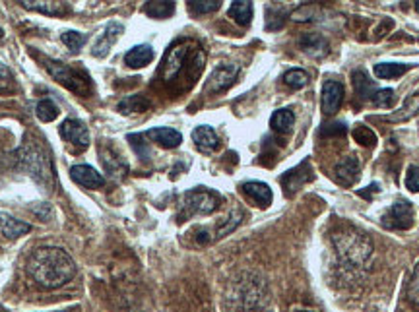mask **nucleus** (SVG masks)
Returning a JSON list of instances; mask_svg holds the SVG:
<instances>
[{
    "mask_svg": "<svg viewBox=\"0 0 419 312\" xmlns=\"http://www.w3.org/2000/svg\"><path fill=\"white\" fill-rule=\"evenodd\" d=\"M27 278L43 291L61 289L76 278V262L59 246H43L31 252L26 264Z\"/></svg>",
    "mask_w": 419,
    "mask_h": 312,
    "instance_id": "f257e3e1",
    "label": "nucleus"
},
{
    "mask_svg": "<svg viewBox=\"0 0 419 312\" xmlns=\"http://www.w3.org/2000/svg\"><path fill=\"white\" fill-rule=\"evenodd\" d=\"M206 62L204 51L200 49V45H196L194 41H177L171 45V49L166 52L161 68H159V78L166 86H173L179 80H189V86H192V82L200 76L202 66Z\"/></svg>",
    "mask_w": 419,
    "mask_h": 312,
    "instance_id": "f03ea898",
    "label": "nucleus"
},
{
    "mask_svg": "<svg viewBox=\"0 0 419 312\" xmlns=\"http://www.w3.org/2000/svg\"><path fill=\"white\" fill-rule=\"evenodd\" d=\"M227 312H266L268 293L256 274H241L227 291Z\"/></svg>",
    "mask_w": 419,
    "mask_h": 312,
    "instance_id": "7ed1b4c3",
    "label": "nucleus"
},
{
    "mask_svg": "<svg viewBox=\"0 0 419 312\" xmlns=\"http://www.w3.org/2000/svg\"><path fill=\"white\" fill-rule=\"evenodd\" d=\"M332 243H334L341 266L348 269L365 268L367 262L371 260V256L375 252L371 239L367 235L359 233L353 227H344L341 231L332 237Z\"/></svg>",
    "mask_w": 419,
    "mask_h": 312,
    "instance_id": "20e7f679",
    "label": "nucleus"
},
{
    "mask_svg": "<svg viewBox=\"0 0 419 312\" xmlns=\"http://www.w3.org/2000/svg\"><path fill=\"white\" fill-rule=\"evenodd\" d=\"M45 62V68L47 72L51 74L52 78L57 80V82H61L62 86L68 87L70 91H74V94H78V96H87L89 94V87H91V80L87 78L84 72H80V70H74L66 66V64H62V62L52 61V59H43Z\"/></svg>",
    "mask_w": 419,
    "mask_h": 312,
    "instance_id": "39448f33",
    "label": "nucleus"
},
{
    "mask_svg": "<svg viewBox=\"0 0 419 312\" xmlns=\"http://www.w3.org/2000/svg\"><path fill=\"white\" fill-rule=\"evenodd\" d=\"M219 198L216 192L208 188H194L184 194V208L189 214H200V216H210L219 208Z\"/></svg>",
    "mask_w": 419,
    "mask_h": 312,
    "instance_id": "423d86ee",
    "label": "nucleus"
},
{
    "mask_svg": "<svg viewBox=\"0 0 419 312\" xmlns=\"http://www.w3.org/2000/svg\"><path fill=\"white\" fill-rule=\"evenodd\" d=\"M237 76H239V66H235V64H221L210 74L204 89H206V94H221V91H226V89L233 86Z\"/></svg>",
    "mask_w": 419,
    "mask_h": 312,
    "instance_id": "0eeeda50",
    "label": "nucleus"
},
{
    "mask_svg": "<svg viewBox=\"0 0 419 312\" xmlns=\"http://www.w3.org/2000/svg\"><path fill=\"white\" fill-rule=\"evenodd\" d=\"M62 140H66L70 144H76L78 148H87L89 146V132H87L86 124L78 119H66V121L62 122L61 128Z\"/></svg>",
    "mask_w": 419,
    "mask_h": 312,
    "instance_id": "6e6552de",
    "label": "nucleus"
},
{
    "mask_svg": "<svg viewBox=\"0 0 419 312\" xmlns=\"http://www.w3.org/2000/svg\"><path fill=\"white\" fill-rule=\"evenodd\" d=\"M22 163L26 165V169L31 173L34 179L45 182L47 179H51V171H49V161L41 156V151L35 148H29L24 151L22 156Z\"/></svg>",
    "mask_w": 419,
    "mask_h": 312,
    "instance_id": "1a4fd4ad",
    "label": "nucleus"
},
{
    "mask_svg": "<svg viewBox=\"0 0 419 312\" xmlns=\"http://www.w3.org/2000/svg\"><path fill=\"white\" fill-rule=\"evenodd\" d=\"M122 24L119 22H109L107 27L103 29V34L99 35V39L94 45V49H91V54L97 57V59H103L107 57V52L111 51V47L117 43V39H119V35L122 34Z\"/></svg>",
    "mask_w": 419,
    "mask_h": 312,
    "instance_id": "9d476101",
    "label": "nucleus"
},
{
    "mask_svg": "<svg viewBox=\"0 0 419 312\" xmlns=\"http://www.w3.org/2000/svg\"><path fill=\"white\" fill-rule=\"evenodd\" d=\"M344 101V86L340 82L326 80L323 86V111L326 114H336Z\"/></svg>",
    "mask_w": 419,
    "mask_h": 312,
    "instance_id": "9b49d317",
    "label": "nucleus"
},
{
    "mask_svg": "<svg viewBox=\"0 0 419 312\" xmlns=\"http://www.w3.org/2000/svg\"><path fill=\"white\" fill-rule=\"evenodd\" d=\"M70 177H72V181H76L80 186H84V188H101L105 184L103 174H99L94 169V167H89V165H74L72 169H70Z\"/></svg>",
    "mask_w": 419,
    "mask_h": 312,
    "instance_id": "f8f14e48",
    "label": "nucleus"
},
{
    "mask_svg": "<svg viewBox=\"0 0 419 312\" xmlns=\"http://www.w3.org/2000/svg\"><path fill=\"white\" fill-rule=\"evenodd\" d=\"M386 219H388V225L394 227V229H410L411 223H413V208H411L410 202L398 200L390 208Z\"/></svg>",
    "mask_w": 419,
    "mask_h": 312,
    "instance_id": "ddd939ff",
    "label": "nucleus"
},
{
    "mask_svg": "<svg viewBox=\"0 0 419 312\" xmlns=\"http://www.w3.org/2000/svg\"><path fill=\"white\" fill-rule=\"evenodd\" d=\"M154 61V49L149 45H136L124 54V64L128 68H144Z\"/></svg>",
    "mask_w": 419,
    "mask_h": 312,
    "instance_id": "4468645a",
    "label": "nucleus"
},
{
    "mask_svg": "<svg viewBox=\"0 0 419 312\" xmlns=\"http://www.w3.org/2000/svg\"><path fill=\"white\" fill-rule=\"evenodd\" d=\"M243 192L249 196V198H253L258 206H262V208L270 206L272 200H274V194H272L270 186L264 184V182H258V181L244 182Z\"/></svg>",
    "mask_w": 419,
    "mask_h": 312,
    "instance_id": "2eb2a0df",
    "label": "nucleus"
},
{
    "mask_svg": "<svg viewBox=\"0 0 419 312\" xmlns=\"http://www.w3.org/2000/svg\"><path fill=\"white\" fill-rule=\"evenodd\" d=\"M334 174H336V181L340 182V184H344V186H351L353 182L358 181L359 161L355 159V157H348V159H344L341 163L336 165Z\"/></svg>",
    "mask_w": 419,
    "mask_h": 312,
    "instance_id": "dca6fc26",
    "label": "nucleus"
},
{
    "mask_svg": "<svg viewBox=\"0 0 419 312\" xmlns=\"http://www.w3.org/2000/svg\"><path fill=\"white\" fill-rule=\"evenodd\" d=\"M144 136H148L149 140H154L157 144H161L163 148H177L179 144H183V134L175 128H152Z\"/></svg>",
    "mask_w": 419,
    "mask_h": 312,
    "instance_id": "f3484780",
    "label": "nucleus"
},
{
    "mask_svg": "<svg viewBox=\"0 0 419 312\" xmlns=\"http://www.w3.org/2000/svg\"><path fill=\"white\" fill-rule=\"evenodd\" d=\"M192 142L198 146L204 151H212V149H216L219 146V138L216 131L212 128V126H196L194 131H192Z\"/></svg>",
    "mask_w": 419,
    "mask_h": 312,
    "instance_id": "a211bd4d",
    "label": "nucleus"
},
{
    "mask_svg": "<svg viewBox=\"0 0 419 312\" xmlns=\"http://www.w3.org/2000/svg\"><path fill=\"white\" fill-rule=\"evenodd\" d=\"M29 229H31V225L26 223V221H20L16 217L6 216V214L0 216V231H2L4 237H8V239H17L22 235L29 233Z\"/></svg>",
    "mask_w": 419,
    "mask_h": 312,
    "instance_id": "6ab92c4d",
    "label": "nucleus"
},
{
    "mask_svg": "<svg viewBox=\"0 0 419 312\" xmlns=\"http://www.w3.org/2000/svg\"><path fill=\"white\" fill-rule=\"evenodd\" d=\"M411 64H400V62H378L375 66V76L381 80H394L404 76Z\"/></svg>",
    "mask_w": 419,
    "mask_h": 312,
    "instance_id": "aec40b11",
    "label": "nucleus"
},
{
    "mask_svg": "<svg viewBox=\"0 0 419 312\" xmlns=\"http://www.w3.org/2000/svg\"><path fill=\"white\" fill-rule=\"evenodd\" d=\"M227 14H229V17H233L239 26H249L251 20H253V2H243V0L231 2Z\"/></svg>",
    "mask_w": 419,
    "mask_h": 312,
    "instance_id": "412c9836",
    "label": "nucleus"
},
{
    "mask_svg": "<svg viewBox=\"0 0 419 312\" xmlns=\"http://www.w3.org/2000/svg\"><path fill=\"white\" fill-rule=\"evenodd\" d=\"M24 8L34 10V12H39V14H47V16H59V14H64L66 12V4L64 2H20Z\"/></svg>",
    "mask_w": 419,
    "mask_h": 312,
    "instance_id": "4be33fe9",
    "label": "nucleus"
},
{
    "mask_svg": "<svg viewBox=\"0 0 419 312\" xmlns=\"http://www.w3.org/2000/svg\"><path fill=\"white\" fill-rule=\"evenodd\" d=\"M295 124V114L291 109H278L276 113L272 114L270 128L276 132H289Z\"/></svg>",
    "mask_w": 419,
    "mask_h": 312,
    "instance_id": "5701e85b",
    "label": "nucleus"
},
{
    "mask_svg": "<svg viewBox=\"0 0 419 312\" xmlns=\"http://www.w3.org/2000/svg\"><path fill=\"white\" fill-rule=\"evenodd\" d=\"M353 86H355V91L361 99H373V96H375V84L369 80L365 70L353 72Z\"/></svg>",
    "mask_w": 419,
    "mask_h": 312,
    "instance_id": "b1692460",
    "label": "nucleus"
},
{
    "mask_svg": "<svg viewBox=\"0 0 419 312\" xmlns=\"http://www.w3.org/2000/svg\"><path fill=\"white\" fill-rule=\"evenodd\" d=\"M299 45L309 54H326V51H328V43L324 41V37H321V35L307 34L305 37H301Z\"/></svg>",
    "mask_w": 419,
    "mask_h": 312,
    "instance_id": "393cba45",
    "label": "nucleus"
},
{
    "mask_svg": "<svg viewBox=\"0 0 419 312\" xmlns=\"http://www.w3.org/2000/svg\"><path fill=\"white\" fill-rule=\"evenodd\" d=\"M416 113H419V96L410 97L408 103L404 105L400 111H396L394 114H388V117H383V121H390V122L408 121V119H411Z\"/></svg>",
    "mask_w": 419,
    "mask_h": 312,
    "instance_id": "a878e982",
    "label": "nucleus"
},
{
    "mask_svg": "<svg viewBox=\"0 0 419 312\" xmlns=\"http://www.w3.org/2000/svg\"><path fill=\"white\" fill-rule=\"evenodd\" d=\"M144 12L149 17H157V20H163L175 14V2H146Z\"/></svg>",
    "mask_w": 419,
    "mask_h": 312,
    "instance_id": "bb28decb",
    "label": "nucleus"
},
{
    "mask_svg": "<svg viewBox=\"0 0 419 312\" xmlns=\"http://www.w3.org/2000/svg\"><path fill=\"white\" fill-rule=\"evenodd\" d=\"M284 84L293 89H301L309 84V74L301 68H291L284 74Z\"/></svg>",
    "mask_w": 419,
    "mask_h": 312,
    "instance_id": "cd10ccee",
    "label": "nucleus"
},
{
    "mask_svg": "<svg viewBox=\"0 0 419 312\" xmlns=\"http://www.w3.org/2000/svg\"><path fill=\"white\" fill-rule=\"evenodd\" d=\"M35 113H37V119L41 122H52L59 114V109H57V105L52 103L51 99H43V101L37 103Z\"/></svg>",
    "mask_w": 419,
    "mask_h": 312,
    "instance_id": "c85d7f7f",
    "label": "nucleus"
},
{
    "mask_svg": "<svg viewBox=\"0 0 419 312\" xmlns=\"http://www.w3.org/2000/svg\"><path fill=\"white\" fill-rule=\"evenodd\" d=\"M406 299L419 309V264L411 272V278L406 285Z\"/></svg>",
    "mask_w": 419,
    "mask_h": 312,
    "instance_id": "c756f323",
    "label": "nucleus"
},
{
    "mask_svg": "<svg viewBox=\"0 0 419 312\" xmlns=\"http://www.w3.org/2000/svg\"><path fill=\"white\" fill-rule=\"evenodd\" d=\"M186 4H189V10L192 14H210V12H216L221 6L219 0H191Z\"/></svg>",
    "mask_w": 419,
    "mask_h": 312,
    "instance_id": "7c9ffc66",
    "label": "nucleus"
},
{
    "mask_svg": "<svg viewBox=\"0 0 419 312\" xmlns=\"http://www.w3.org/2000/svg\"><path fill=\"white\" fill-rule=\"evenodd\" d=\"M149 103L146 99H142V97H126L121 105H119V111L122 113H140V111H144V109H148Z\"/></svg>",
    "mask_w": 419,
    "mask_h": 312,
    "instance_id": "2f4dec72",
    "label": "nucleus"
},
{
    "mask_svg": "<svg viewBox=\"0 0 419 312\" xmlns=\"http://www.w3.org/2000/svg\"><path fill=\"white\" fill-rule=\"evenodd\" d=\"M353 138H355V142L358 144H361V146H375L376 144V134L371 128H367V126H363V124H359L358 128L353 131Z\"/></svg>",
    "mask_w": 419,
    "mask_h": 312,
    "instance_id": "473e14b6",
    "label": "nucleus"
},
{
    "mask_svg": "<svg viewBox=\"0 0 419 312\" xmlns=\"http://www.w3.org/2000/svg\"><path fill=\"white\" fill-rule=\"evenodd\" d=\"M62 43L66 45L68 49H72V51H80L84 45H86V37L82 34H78V31H64V34L61 35Z\"/></svg>",
    "mask_w": 419,
    "mask_h": 312,
    "instance_id": "72a5a7b5",
    "label": "nucleus"
},
{
    "mask_svg": "<svg viewBox=\"0 0 419 312\" xmlns=\"http://www.w3.org/2000/svg\"><path fill=\"white\" fill-rule=\"evenodd\" d=\"M376 107H390L394 103V91L392 89H388V87H384V89H376L375 96L371 99Z\"/></svg>",
    "mask_w": 419,
    "mask_h": 312,
    "instance_id": "f704fd0d",
    "label": "nucleus"
},
{
    "mask_svg": "<svg viewBox=\"0 0 419 312\" xmlns=\"http://www.w3.org/2000/svg\"><path fill=\"white\" fill-rule=\"evenodd\" d=\"M241 219H243V214H241L239 209H237V211H233V214H231V217L227 219V223H223L221 227H218V237H223V235L231 233V231H233V229H235V227L241 223Z\"/></svg>",
    "mask_w": 419,
    "mask_h": 312,
    "instance_id": "c9c22d12",
    "label": "nucleus"
},
{
    "mask_svg": "<svg viewBox=\"0 0 419 312\" xmlns=\"http://www.w3.org/2000/svg\"><path fill=\"white\" fill-rule=\"evenodd\" d=\"M406 188L411 192H419V167L413 165L408 169V174H406Z\"/></svg>",
    "mask_w": 419,
    "mask_h": 312,
    "instance_id": "e433bc0d",
    "label": "nucleus"
},
{
    "mask_svg": "<svg viewBox=\"0 0 419 312\" xmlns=\"http://www.w3.org/2000/svg\"><path fill=\"white\" fill-rule=\"evenodd\" d=\"M10 82H12V76H10L8 68L4 64H0V89H2V86H8Z\"/></svg>",
    "mask_w": 419,
    "mask_h": 312,
    "instance_id": "4c0bfd02",
    "label": "nucleus"
},
{
    "mask_svg": "<svg viewBox=\"0 0 419 312\" xmlns=\"http://www.w3.org/2000/svg\"><path fill=\"white\" fill-rule=\"evenodd\" d=\"M416 10H418V12H419V0H418V2H416Z\"/></svg>",
    "mask_w": 419,
    "mask_h": 312,
    "instance_id": "58836bf2",
    "label": "nucleus"
},
{
    "mask_svg": "<svg viewBox=\"0 0 419 312\" xmlns=\"http://www.w3.org/2000/svg\"><path fill=\"white\" fill-rule=\"evenodd\" d=\"M299 312H309V311H299Z\"/></svg>",
    "mask_w": 419,
    "mask_h": 312,
    "instance_id": "ea45409f",
    "label": "nucleus"
},
{
    "mask_svg": "<svg viewBox=\"0 0 419 312\" xmlns=\"http://www.w3.org/2000/svg\"><path fill=\"white\" fill-rule=\"evenodd\" d=\"M64 312H74V311H64Z\"/></svg>",
    "mask_w": 419,
    "mask_h": 312,
    "instance_id": "a19ab883",
    "label": "nucleus"
}]
</instances>
